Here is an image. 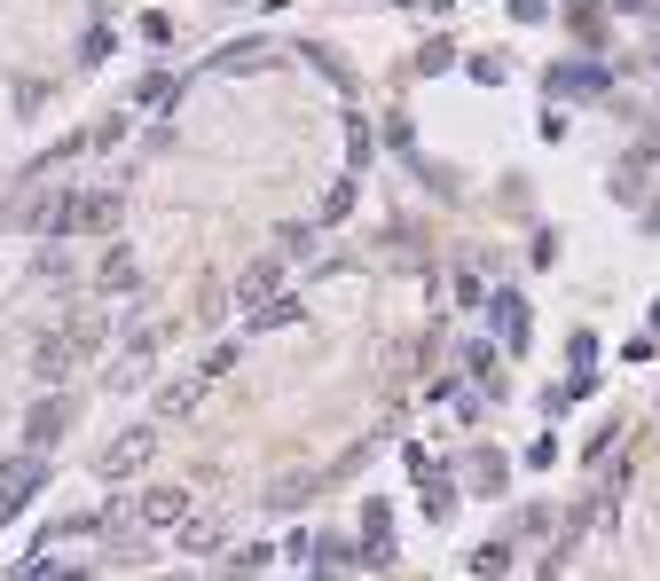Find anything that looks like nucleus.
I'll use <instances>...</instances> for the list:
<instances>
[{"label":"nucleus","mask_w":660,"mask_h":581,"mask_svg":"<svg viewBox=\"0 0 660 581\" xmlns=\"http://www.w3.org/2000/svg\"><path fill=\"white\" fill-rule=\"evenodd\" d=\"M103 346V323H63V330H40L31 338V378L55 386V378H72V369Z\"/></svg>","instance_id":"1"},{"label":"nucleus","mask_w":660,"mask_h":581,"mask_svg":"<svg viewBox=\"0 0 660 581\" xmlns=\"http://www.w3.org/2000/svg\"><path fill=\"white\" fill-rule=\"evenodd\" d=\"M40 480H48V464L31 456V449H24V456H9V464H0V527H9V519H16V510H24L31 495H40Z\"/></svg>","instance_id":"2"},{"label":"nucleus","mask_w":660,"mask_h":581,"mask_svg":"<svg viewBox=\"0 0 660 581\" xmlns=\"http://www.w3.org/2000/svg\"><path fill=\"white\" fill-rule=\"evenodd\" d=\"M55 213H63V197H48L40 181H24V189H9V204H0V228H48L55 236Z\"/></svg>","instance_id":"3"},{"label":"nucleus","mask_w":660,"mask_h":581,"mask_svg":"<svg viewBox=\"0 0 660 581\" xmlns=\"http://www.w3.org/2000/svg\"><path fill=\"white\" fill-rule=\"evenodd\" d=\"M150 449H157V432L150 425H135V432H118L103 456H94V471H103V480H135V471L150 464Z\"/></svg>","instance_id":"4"},{"label":"nucleus","mask_w":660,"mask_h":581,"mask_svg":"<svg viewBox=\"0 0 660 581\" xmlns=\"http://www.w3.org/2000/svg\"><path fill=\"white\" fill-rule=\"evenodd\" d=\"M118 228V197L111 189H72V236H111Z\"/></svg>","instance_id":"5"},{"label":"nucleus","mask_w":660,"mask_h":581,"mask_svg":"<svg viewBox=\"0 0 660 581\" xmlns=\"http://www.w3.org/2000/svg\"><path fill=\"white\" fill-rule=\"evenodd\" d=\"M268 63H276V40H228V48H213V72H220V79L268 72Z\"/></svg>","instance_id":"6"},{"label":"nucleus","mask_w":660,"mask_h":581,"mask_svg":"<svg viewBox=\"0 0 660 581\" xmlns=\"http://www.w3.org/2000/svg\"><path fill=\"white\" fill-rule=\"evenodd\" d=\"M135 283H142V260L126 244H111L103 260H94V291H135Z\"/></svg>","instance_id":"7"},{"label":"nucleus","mask_w":660,"mask_h":581,"mask_svg":"<svg viewBox=\"0 0 660 581\" xmlns=\"http://www.w3.org/2000/svg\"><path fill=\"white\" fill-rule=\"evenodd\" d=\"M276 291H283V267H276V260H259V267H244V276H237V306H252V315H259Z\"/></svg>","instance_id":"8"},{"label":"nucleus","mask_w":660,"mask_h":581,"mask_svg":"<svg viewBox=\"0 0 660 581\" xmlns=\"http://www.w3.org/2000/svg\"><path fill=\"white\" fill-rule=\"evenodd\" d=\"M487 315H495V330H504V346L519 354V346H526V299H519V291H495Z\"/></svg>","instance_id":"9"},{"label":"nucleus","mask_w":660,"mask_h":581,"mask_svg":"<svg viewBox=\"0 0 660 581\" xmlns=\"http://www.w3.org/2000/svg\"><path fill=\"white\" fill-rule=\"evenodd\" d=\"M181 510H189L181 488H150V495L135 503V519H142V527H181Z\"/></svg>","instance_id":"10"},{"label":"nucleus","mask_w":660,"mask_h":581,"mask_svg":"<svg viewBox=\"0 0 660 581\" xmlns=\"http://www.w3.org/2000/svg\"><path fill=\"white\" fill-rule=\"evenodd\" d=\"M220 542H228V519H220V510H196V519H181V551L205 558V551H220Z\"/></svg>","instance_id":"11"},{"label":"nucleus","mask_w":660,"mask_h":581,"mask_svg":"<svg viewBox=\"0 0 660 581\" xmlns=\"http://www.w3.org/2000/svg\"><path fill=\"white\" fill-rule=\"evenodd\" d=\"M63 425H72V401H40V408H31V425H24V440H31V456H40V449H48V440H55Z\"/></svg>","instance_id":"12"},{"label":"nucleus","mask_w":660,"mask_h":581,"mask_svg":"<svg viewBox=\"0 0 660 581\" xmlns=\"http://www.w3.org/2000/svg\"><path fill=\"white\" fill-rule=\"evenodd\" d=\"M31 276H40L48 291H72V283H79V260H72V252H63V244H48L40 260H31Z\"/></svg>","instance_id":"13"},{"label":"nucleus","mask_w":660,"mask_h":581,"mask_svg":"<svg viewBox=\"0 0 660 581\" xmlns=\"http://www.w3.org/2000/svg\"><path fill=\"white\" fill-rule=\"evenodd\" d=\"M315 488H322V471H291V480H276V488H268V503H276V510H300Z\"/></svg>","instance_id":"14"},{"label":"nucleus","mask_w":660,"mask_h":581,"mask_svg":"<svg viewBox=\"0 0 660 581\" xmlns=\"http://www.w3.org/2000/svg\"><path fill=\"white\" fill-rule=\"evenodd\" d=\"M550 87H558V94H598V87H606V72H589V63H558Z\"/></svg>","instance_id":"15"},{"label":"nucleus","mask_w":660,"mask_h":581,"mask_svg":"<svg viewBox=\"0 0 660 581\" xmlns=\"http://www.w3.org/2000/svg\"><path fill=\"white\" fill-rule=\"evenodd\" d=\"M196 401H205V378H181V386H165V401H157V417H189Z\"/></svg>","instance_id":"16"},{"label":"nucleus","mask_w":660,"mask_h":581,"mask_svg":"<svg viewBox=\"0 0 660 581\" xmlns=\"http://www.w3.org/2000/svg\"><path fill=\"white\" fill-rule=\"evenodd\" d=\"M174 94H181V79H165V72H150V79L135 87V102H142V111H165Z\"/></svg>","instance_id":"17"},{"label":"nucleus","mask_w":660,"mask_h":581,"mask_svg":"<svg viewBox=\"0 0 660 581\" xmlns=\"http://www.w3.org/2000/svg\"><path fill=\"white\" fill-rule=\"evenodd\" d=\"M24 581H87V566H72V558H48V566H16Z\"/></svg>","instance_id":"18"},{"label":"nucleus","mask_w":660,"mask_h":581,"mask_svg":"<svg viewBox=\"0 0 660 581\" xmlns=\"http://www.w3.org/2000/svg\"><path fill=\"white\" fill-rule=\"evenodd\" d=\"M283 323H300V299H268V306L252 315V330H283Z\"/></svg>","instance_id":"19"},{"label":"nucleus","mask_w":660,"mask_h":581,"mask_svg":"<svg viewBox=\"0 0 660 581\" xmlns=\"http://www.w3.org/2000/svg\"><path fill=\"white\" fill-rule=\"evenodd\" d=\"M472 495H504V456H480L472 464Z\"/></svg>","instance_id":"20"},{"label":"nucleus","mask_w":660,"mask_h":581,"mask_svg":"<svg viewBox=\"0 0 660 581\" xmlns=\"http://www.w3.org/2000/svg\"><path fill=\"white\" fill-rule=\"evenodd\" d=\"M504 566H511V551H504V542H487V551L472 558V573H480V581H495V573H504Z\"/></svg>","instance_id":"21"},{"label":"nucleus","mask_w":660,"mask_h":581,"mask_svg":"<svg viewBox=\"0 0 660 581\" xmlns=\"http://www.w3.org/2000/svg\"><path fill=\"white\" fill-rule=\"evenodd\" d=\"M361 157H370V126L346 118V165H361Z\"/></svg>","instance_id":"22"},{"label":"nucleus","mask_w":660,"mask_h":581,"mask_svg":"<svg viewBox=\"0 0 660 581\" xmlns=\"http://www.w3.org/2000/svg\"><path fill=\"white\" fill-rule=\"evenodd\" d=\"M417 72H448V40H424L417 48Z\"/></svg>","instance_id":"23"},{"label":"nucleus","mask_w":660,"mask_h":581,"mask_svg":"<svg viewBox=\"0 0 660 581\" xmlns=\"http://www.w3.org/2000/svg\"><path fill=\"white\" fill-rule=\"evenodd\" d=\"M346 204H354V181H339V189L322 197V220H346Z\"/></svg>","instance_id":"24"},{"label":"nucleus","mask_w":660,"mask_h":581,"mask_svg":"<svg viewBox=\"0 0 660 581\" xmlns=\"http://www.w3.org/2000/svg\"><path fill=\"white\" fill-rule=\"evenodd\" d=\"M511 16H519V24H535V16H550V0H511Z\"/></svg>","instance_id":"25"},{"label":"nucleus","mask_w":660,"mask_h":581,"mask_svg":"<svg viewBox=\"0 0 660 581\" xmlns=\"http://www.w3.org/2000/svg\"><path fill=\"white\" fill-rule=\"evenodd\" d=\"M613 9H621V16H645V9H652V0H613Z\"/></svg>","instance_id":"26"},{"label":"nucleus","mask_w":660,"mask_h":581,"mask_svg":"<svg viewBox=\"0 0 660 581\" xmlns=\"http://www.w3.org/2000/svg\"><path fill=\"white\" fill-rule=\"evenodd\" d=\"M157 581H196V573H157Z\"/></svg>","instance_id":"27"},{"label":"nucleus","mask_w":660,"mask_h":581,"mask_svg":"<svg viewBox=\"0 0 660 581\" xmlns=\"http://www.w3.org/2000/svg\"><path fill=\"white\" fill-rule=\"evenodd\" d=\"M652 330H660V306H652Z\"/></svg>","instance_id":"28"},{"label":"nucleus","mask_w":660,"mask_h":581,"mask_svg":"<svg viewBox=\"0 0 660 581\" xmlns=\"http://www.w3.org/2000/svg\"><path fill=\"white\" fill-rule=\"evenodd\" d=\"M315 581H330V573H315Z\"/></svg>","instance_id":"29"}]
</instances>
